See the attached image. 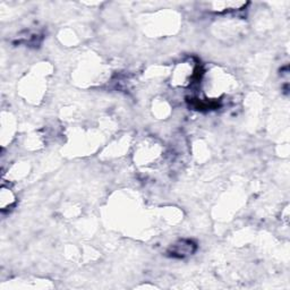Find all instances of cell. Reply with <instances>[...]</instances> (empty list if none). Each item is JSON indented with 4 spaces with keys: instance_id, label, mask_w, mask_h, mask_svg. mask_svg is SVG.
Segmentation results:
<instances>
[{
    "instance_id": "6da1fadb",
    "label": "cell",
    "mask_w": 290,
    "mask_h": 290,
    "mask_svg": "<svg viewBox=\"0 0 290 290\" xmlns=\"http://www.w3.org/2000/svg\"><path fill=\"white\" fill-rule=\"evenodd\" d=\"M195 245H194L190 240H181L178 244L174 245V247L171 248V253L174 256H179V258H184L187 256L195 251Z\"/></svg>"
}]
</instances>
